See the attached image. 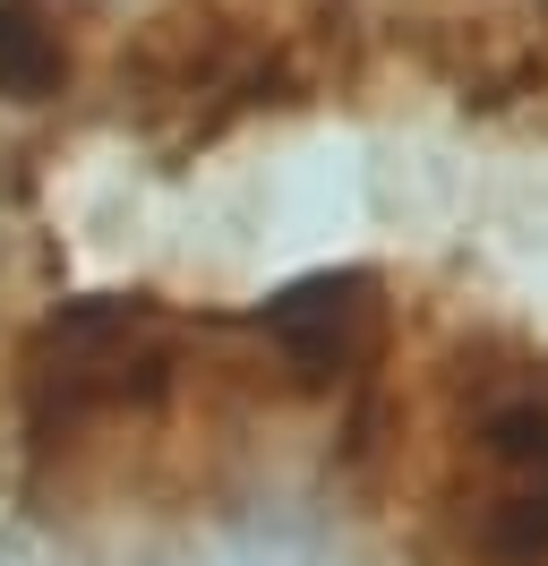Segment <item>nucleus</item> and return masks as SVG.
<instances>
[{"mask_svg":"<svg viewBox=\"0 0 548 566\" xmlns=\"http://www.w3.org/2000/svg\"><path fill=\"white\" fill-rule=\"evenodd\" d=\"M377 70V0H155L112 43L120 120L164 155H205L257 120L342 104Z\"/></svg>","mask_w":548,"mask_h":566,"instance_id":"nucleus-3","label":"nucleus"},{"mask_svg":"<svg viewBox=\"0 0 548 566\" xmlns=\"http://www.w3.org/2000/svg\"><path fill=\"white\" fill-rule=\"evenodd\" d=\"M95 70V9L86 0H0V95L61 104Z\"/></svg>","mask_w":548,"mask_h":566,"instance_id":"nucleus-4","label":"nucleus"},{"mask_svg":"<svg viewBox=\"0 0 548 566\" xmlns=\"http://www.w3.org/2000/svg\"><path fill=\"white\" fill-rule=\"evenodd\" d=\"M386 275H317L266 310L86 292L27 326L9 395L52 515H198L257 481L301 421H342L394 344Z\"/></svg>","mask_w":548,"mask_h":566,"instance_id":"nucleus-1","label":"nucleus"},{"mask_svg":"<svg viewBox=\"0 0 548 566\" xmlns=\"http://www.w3.org/2000/svg\"><path fill=\"white\" fill-rule=\"evenodd\" d=\"M531 9H540V27H548V0H531Z\"/></svg>","mask_w":548,"mask_h":566,"instance_id":"nucleus-5","label":"nucleus"},{"mask_svg":"<svg viewBox=\"0 0 548 566\" xmlns=\"http://www.w3.org/2000/svg\"><path fill=\"white\" fill-rule=\"evenodd\" d=\"M335 463L394 566H548V344L403 310L342 403Z\"/></svg>","mask_w":548,"mask_h":566,"instance_id":"nucleus-2","label":"nucleus"}]
</instances>
